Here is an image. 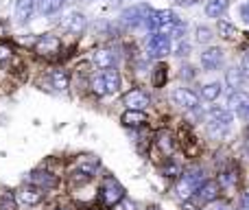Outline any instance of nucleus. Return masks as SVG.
<instances>
[{
	"label": "nucleus",
	"mask_w": 249,
	"mask_h": 210,
	"mask_svg": "<svg viewBox=\"0 0 249 210\" xmlns=\"http://www.w3.org/2000/svg\"><path fill=\"white\" fill-rule=\"evenodd\" d=\"M206 182V177H203V171H199V169H195V171L190 173H184L181 175V180L177 182V197L184 199V202H188L190 197H193V193H197V189Z\"/></svg>",
	"instance_id": "obj_1"
},
{
	"label": "nucleus",
	"mask_w": 249,
	"mask_h": 210,
	"mask_svg": "<svg viewBox=\"0 0 249 210\" xmlns=\"http://www.w3.org/2000/svg\"><path fill=\"white\" fill-rule=\"evenodd\" d=\"M123 197H124V189L114 177H107V180L103 182V189H101V202H103L105 206H116Z\"/></svg>",
	"instance_id": "obj_2"
},
{
	"label": "nucleus",
	"mask_w": 249,
	"mask_h": 210,
	"mask_svg": "<svg viewBox=\"0 0 249 210\" xmlns=\"http://www.w3.org/2000/svg\"><path fill=\"white\" fill-rule=\"evenodd\" d=\"M146 53L151 57H162L171 53V38L162 33H149L146 38Z\"/></svg>",
	"instance_id": "obj_3"
},
{
	"label": "nucleus",
	"mask_w": 249,
	"mask_h": 210,
	"mask_svg": "<svg viewBox=\"0 0 249 210\" xmlns=\"http://www.w3.org/2000/svg\"><path fill=\"white\" fill-rule=\"evenodd\" d=\"M225 110L232 112V114H236V116H241V118H247L249 116V95L247 92H241V90L232 92L230 99H228V107H225Z\"/></svg>",
	"instance_id": "obj_4"
},
{
	"label": "nucleus",
	"mask_w": 249,
	"mask_h": 210,
	"mask_svg": "<svg viewBox=\"0 0 249 210\" xmlns=\"http://www.w3.org/2000/svg\"><path fill=\"white\" fill-rule=\"evenodd\" d=\"M171 99H173V103L177 107H181V110H197L199 107V96L195 95V92H190L188 88H175V90L171 92Z\"/></svg>",
	"instance_id": "obj_5"
},
{
	"label": "nucleus",
	"mask_w": 249,
	"mask_h": 210,
	"mask_svg": "<svg viewBox=\"0 0 249 210\" xmlns=\"http://www.w3.org/2000/svg\"><path fill=\"white\" fill-rule=\"evenodd\" d=\"M149 11H151L149 4H133V7L124 9V11L121 13V18H123L124 24L140 26V24H142V20H144L146 16H149Z\"/></svg>",
	"instance_id": "obj_6"
},
{
	"label": "nucleus",
	"mask_w": 249,
	"mask_h": 210,
	"mask_svg": "<svg viewBox=\"0 0 249 210\" xmlns=\"http://www.w3.org/2000/svg\"><path fill=\"white\" fill-rule=\"evenodd\" d=\"M123 103L127 105V110L133 112H144L149 107V95L144 90H131L123 96Z\"/></svg>",
	"instance_id": "obj_7"
},
{
	"label": "nucleus",
	"mask_w": 249,
	"mask_h": 210,
	"mask_svg": "<svg viewBox=\"0 0 249 210\" xmlns=\"http://www.w3.org/2000/svg\"><path fill=\"white\" fill-rule=\"evenodd\" d=\"M101 162L94 155H83V158L77 160V175H81V180H90L96 171H99Z\"/></svg>",
	"instance_id": "obj_8"
},
{
	"label": "nucleus",
	"mask_w": 249,
	"mask_h": 210,
	"mask_svg": "<svg viewBox=\"0 0 249 210\" xmlns=\"http://www.w3.org/2000/svg\"><path fill=\"white\" fill-rule=\"evenodd\" d=\"M29 182L33 186H37L39 191H51V189H55L57 186V177L53 175V173H48V171H33L29 175Z\"/></svg>",
	"instance_id": "obj_9"
},
{
	"label": "nucleus",
	"mask_w": 249,
	"mask_h": 210,
	"mask_svg": "<svg viewBox=\"0 0 249 210\" xmlns=\"http://www.w3.org/2000/svg\"><path fill=\"white\" fill-rule=\"evenodd\" d=\"M221 64H223V51H221V48L212 46L201 53V66L206 70H219Z\"/></svg>",
	"instance_id": "obj_10"
},
{
	"label": "nucleus",
	"mask_w": 249,
	"mask_h": 210,
	"mask_svg": "<svg viewBox=\"0 0 249 210\" xmlns=\"http://www.w3.org/2000/svg\"><path fill=\"white\" fill-rule=\"evenodd\" d=\"M86 24H88L86 16L79 11H70L68 16L61 20V26H64L66 31H70V33H81V31L86 29Z\"/></svg>",
	"instance_id": "obj_11"
},
{
	"label": "nucleus",
	"mask_w": 249,
	"mask_h": 210,
	"mask_svg": "<svg viewBox=\"0 0 249 210\" xmlns=\"http://www.w3.org/2000/svg\"><path fill=\"white\" fill-rule=\"evenodd\" d=\"M92 61H94L101 70H109L116 66V53L109 51V48H99V51H94V55H92Z\"/></svg>",
	"instance_id": "obj_12"
},
{
	"label": "nucleus",
	"mask_w": 249,
	"mask_h": 210,
	"mask_svg": "<svg viewBox=\"0 0 249 210\" xmlns=\"http://www.w3.org/2000/svg\"><path fill=\"white\" fill-rule=\"evenodd\" d=\"M18 199H20L22 204H26V206H35V204H39L44 199V191H39L37 186H24V189L18 191Z\"/></svg>",
	"instance_id": "obj_13"
},
{
	"label": "nucleus",
	"mask_w": 249,
	"mask_h": 210,
	"mask_svg": "<svg viewBox=\"0 0 249 210\" xmlns=\"http://www.w3.org/2000/svg\"><path fill=\"white\" fill-rule=\"evenodd\" d=\"M33 11H35V2H33V0H16L13 16H16V20L20 22V24L29 22L31 16H33Z\"/></svg>",
	"instance_id": "obj_14"
},
{
	"label": "nucleus",
	"mask_w": 249,
	"mask_h": 210,
	"mask_svg": "<svg viewBox=\"0 0 249 210\" xmlns=\"http://www.w3.org/2000/svg\"><path fill=\"white\" fill-rule=\"evenodd\" d=\"M57 48H59V39H57L55 35H42V38L35 42V51H37L39 55H51V53H57Z\"/></svg>",
	"instance_id": "obj_15"
},
{
	"label": "nucleus",
	"mask_w": 249,
	"mask_h": 210,
	"mask_svg": "<svg viewBox=\"0 0 249 210\" xmlns=\"http://www.w3.org/2000/svg\"><path fill=\"white\" fill-rule=\"evenodd\" d=\"M208 118H210V123H219V125H223V127H230L234 120V114L228 112L225 107H212V110L208 112Z\"/></svg>",
	"instance_id": "obj_16"
},
{
	"label": "nucleus",
	"mask_w": 249,
	"mask_h": 210,
	"mask_svg": "<svg viewBox=\"0 0 249 210\" xmlns=\"http://www.w3.org/2000/svg\"><path fill=\"white\" fill-rule=\"evenodd\" d=\"M103 83H105V95H114V92L121 90V75H118V70H114V68L105 70Z\"/></svg>",
	"instance_id": "obj_17"
},
{
	"label": "nucleus",
	"mask_w": 249,
	"mask_h": 210,
	"mask_svg": "<svg viewBox=\"0 0 249 210\" xmlns=\"http://www.w3.org/2000/svg\"><path fill=\"white\" fill-rule=\"evenodd\" d=\"M197 195H199V199L206 204L214 202V199L219 197V184H216V182H203L197 189Z\"/></svg>",
	"instance_id": "obj_18"
},
{
	"label": "nucleus",
	"mask_w": 249,
	"mask_h": 210,
	"mask_svg": "<svg viewBox=\"0 0 249 210\" xmlns=\"http://www.w3.org/2000/svg\"><path fill=\"white\" fill-rule=\"evenodd\" d=\"M228 4H230V0H206V16L219 20V18L225 13Z\"/></svg>",
	"instance_id": "obj_19"
},
{
	"label": "nucleus",
	"mask_w": 249,
	"mask_h": 210,
	"mask_svg": "<svg viewBox=\"0 0 249 210\" xmlns=\"http://www.w3.org/2000/svg\"><path fill=\"white\" fill-rule=\"evenodd\" d=\"M123 125L124 127H140V125L146 123V114L144 112H133V110H127L124 114L121 116Z\"/></svg>",
	"instance_id": "obj_20"
},
{
	"label": "nucleus",
	"mask_w": 249,
	"mask_h": 210,
	"mask_svg": "<svg viewBox=\"0 0 249 210\" xmlns=\"http://www.w3.org/2000/svg\"><path fill=\"white\" fill-rule=\"evenodd\" d=\"M221 92H223V83H219V81L206 83V86L201 88V99H206V101H216V99L221 96Z\"/></svg>",
	"instance_id": "obj_21"
},
{
	"label": "nucleus",
	"mask_w": 249,
	"mask_h": 210,
	"mask_svg": "<svg viewBox=\"0 0 249 210\" xmlns=\"http://www.w3.org/2000/svg\"><path fill=\"white\" fill-rule=\"evenodd\" d=\"M243 81H245V77L241 75V70L238 68H230L228 75H225V83H228V88H232L234 92L243 86Z\"/></svg>",
	"instance_id": "obj_22"
},
{
	"label": "nucleus",
	"mask_w": 249,
	"mask_h": 210,
	"mask_svg": "<svg viewBox=\"0 0 249 210\" xmlns=\"http://www.w3.org/2000/svg\"><path fill=\"white\" fill-rule=\"evenodd\" d=\"M51 83H53V88H55V90L64 92L66 88H68V83H70L68 73H64V70H55V73L51 75Z\"/></svg>",
	"instance_id": "obj_23"
},
{
	"label": "nucleus",
	"mask_w": 249,
	"mask_h": 210,
	"mask_svg": "<svg viewBox=\"0 0 249 210\" xmlns=\"http://www.w3.org/2000/svg\"><path fill=\"white\" fill-rule=\"evenodd\" d=\"M219 35L225 39H236L238 35H241V31H238L234 24H230L228 20H219Z\"/></svg>",
	"instance_id": "obj_24"
},
{
	"label": "nucleus",
	"mask_w": 249,
	"mask_h": 210,
	"mask_svg": "<svg viewBox=\"0 0 249 210\" xmlns=\"http://www.w3.org/2000/svg\"><path fill=\"white\" fill-rule=\"evenodd\" d=\"M61 4H64V0H39V11L44 16H53L61 9Z\"/></svg>",
	"instance_id": "obj_25"
},
{
	"label": "nucleus",
	"mask_w": 249,
	"mask_h": 210,
	"mask_svg": "<svg viewBox=\"0 0 249 210\" xmlns=\"http://www.w3.org/2000/svg\"><path fill=\"white\" fill-rule=\"evenodd\" d=\"M166 66H162V64H160L158 66V68H155V75H153V83H155V86H158V88H162L164 86V83H166V77H168V73H166Z\"/></svg>",
	"instance_id": "obj_26"
},
{
	"label": "nucleus",
	"mask_w": 249,
	"mask_h": 210,
	"mask_svg": "<svg viewBox=\"0 0 249 210\" xmlns=\"http://www.w3.org/2000/svg\"><path fill=\"white\" fill-rule=\"evenodd\" d=\"M188 51H190V48H188V44H186L184 42V39H175V42H171V53H173V55H188Z\"/></svg>",
	"instance_id": "obj_27"
},
{
	"label": "nucleus",
	"mask_w": 249,
	"mask_h": 210,
	"mask_svg": "<svg viewBox=\"0 0 249 210\" xmlns=\"http://www.w3.org/2000/svg\"><path fill=\"white\" fill-rule=\"evenodd\" d=\"M212 38H214V35H212V31L208 29V26H197V42L208 44Z\"/></svg>",
	"instance_id": "obj_28"
},
{
	"label": "nucleus",
	"mask_w": 249,
	"mask_h": 210,
	"mask_svg": "<svg viewBox=\"0 0 249 210\" xmlns=\"http://www.w3.org/2000/svg\"><path fill=\"white\" fill-rule=\"evenodd\" d=\"M92 92H94L96 96H103L105 95V83H103V75H99V77L92 79Z\"/></svg>",
	"instance_id": "obj_29"
},
{
	"label": "nucleus",
	"mask_w": 249,
	"mask_h": 210,
	"mask_svg": "<svg viewBox=\"0 0 249 210\" xmlns=\"http://www.w3.org/2000/svg\"><path fill=\"white\" fill-rule=\"evenodd\" d=\"M160 147H162V151H166V153H173V138L171 134H160Z\"/></svg>",
	"instance_id": "obj_30"
},
{
	"label": "nucleus",
	"mask_w": 249,
	"mask_h": 210,
	"mask_svg": "<svg viewBox=\"0 0 249 210\" xmlns=\"http://www.w3.org/2000/svg\"><path fill=\"white\" fill-rule=\"evenodd\" d=\"M238 70H241V75L245 79H249V51L243 55V59H241V66H238Z\"/></svg>",
	"instance_id": "obj_31"
},
{
	"label": "nucleus",
	"mask_w": 249,
	"mask_h": 210,
	"mask_svg": "<svg viewBox=\"0 0 249 210\" xmlns=\"http://www.w3.org/2000/svg\"><path fill=\"white\" fill-rule=\"evenodd\" d=\"M164 175H166V177H177V175H181L179 164H168V167H164Z\"/></svg>",
	"instance_id": "obj_32"
},
{
	"label": "nucleus",
	"mask_w": 249,
	"mask_h": 210,
	"mask_svg": "<svg viewBox=\"0 0 249 210\" xmlns=\"http://www.w3.org/2000/svg\"><path fill=\"white\" fill-rule=\"evenodd\" d=\"M114 210H136V204L131 202V199H127V197H123L121 202L114 206Z\"/></svg>",
	"instance_id": "obj_33"
},
{
	"label": "nucleus",
	"mask_w": 249,
	"mask_h": 210,
	"mask_svg": "<svg viewBox=\"0 0 249 210\" xmlns=\"http://www.w3.org/2000/svg\"><path fill=\"white\" fill-rule=\"evenodd\" d=\"M241 20L249 26V0H245V2L241 4Z\"/></svg>",
	"instance_id": "obj_34"
},
{
	"label": "nucleus",
	"mask_w": 249,
	"mask_h": 210,
	"mask_svg": "<svg viewBox=\"0 0 249 210\" xmlns=\"http://www.w3.org/2000/svg\"><path fill=\"white\" fill-rule=\"evenodd\" d=\"M238 177L234 175V173H223V175H221V184L223 186H230V184H234V182H236Z\"/></svg>",
	"instance_id": "obj_35"
},
{
	"label": "nucleus",
	"mask_w": 249,
	"mask_h": 210,
	"mask_svg": "<svg viewBox=\"0 0 249 210\" xmlns=\"http://www.w3.org/2000/svg\"><path fill=\"white\" fill-rule=\"evenodd\" d=\"M241 210H249V191L241 195Z\"/></svg>",
	"instance_id": "obj_36"
},
{
	"label": "nucleus",
	"mask_w": 249,
	"mask_h": 210,
	"mask_svg": "<svg viewBox=\"0 0 249 210\" xmlns=\"http://www.w3.org/2000/svg\"><path fill=\"white\" fill-rule=\"evenodd\" d=\"M11 57V51H9L4 44H0V61H4V59H9Z\"/></svg>",
	"instance_id": "obj_37"
},
{
	"label": "nucleus",
	"mask_w": 249,
	"mask_h": 210,
	"mask_svg": "<svg viewBox=\"0 0 249 210\" xmlns=\"http://www.w3.org/2000/svg\"><path fill=\"white\" fill-rule=\"evenodd\" d=\"M177 4H181V7H193V4H197L199 0H175Z\"/></svg>",
	"instance_id": "obj_38"
},
{
	"label": "nucleus",
	"mask_w": 249,
	"mask_h": 210,
	"mask_svg": "<svg viewBox=\"0 0 249 210\" xmlns=\"http://www.w3.org/2000/svg\"><path fill=\"white\" fill-rule=\"evenodd\" d=\"M57 210H70V208H57Z\"/></svg>",
	"instance_id": "obj_39"
},
{
	"label": "nucleus",
	"mask_w": 249,
	"mask_h": 210,
	"mask_svg": "<svg viewBox=\"0 0 249 210\" xmlns=\"http://www.w3.org/2000/svg\"><path fill=\"white\" fill-rule=\"evenodd\" d=\"M149 210H158V208H149Z\"/></svg>",
	"instance_id": "obj_40"
},
{
	"label": "nucleus",
	"mask_w": 249,
	"mask_h": 210,
	"mask_svg": "<svg viewBox=\"0 0 249 210\" xmlns=\"http://www.w3.org/2000/svg\"><path fill=\"white\" fill-rule=\"evenodd\" d=\"M112 2H118V0H112Z\"/></svg>",
	"instance_id": "obj_41"
},
{
	"label": "nucleus",
	"mask_w": 249,
	"mask_h": 210,
	"mask_svg": "<svg viewBox=\"0 0 249 210\" xmlns=\"http://www.w3.org/2000/svg\"><path fill=\"white\" fill-rule=\"evenodd\" d=\"M33 2H39V0H33Z\"/></svg>",
	"instance_id": "obj_42"
}]
</instances>
